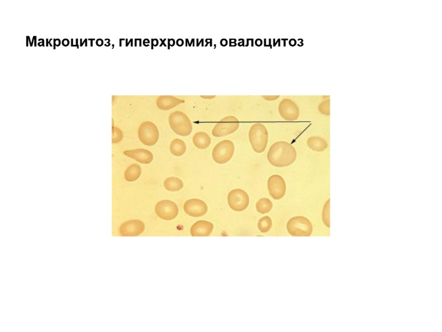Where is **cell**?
I'll use <instances>...</instances> for the list:
<instances>
[{
  "label": "cell",
  "instance_id": "1",
  "mask_svg": "<svg viewBox=\"0 0 442 332\" xmlns=\"http://www.w3.org/2000/svg\"><path fill=\"white\" fill-rule=\"evenodd\" d=\"M297 158L296 149L285 141L274 144L267 154V160L273 166L278 168L290 166L296 161Z\"/></svg>",
  "mask_w": 442,
  "mask_h": 332
},
{
  "label": "cell",
  "instance_id": "2",
  "mask_svg": "<svg viewBox=\"0 0 442 332\" xmlns=\"http://www.w3.org/2000/svg\"><path fill=\"white\" fill-rule=\"evenodd\" d=\"M269 134L262 124H254L249 131V139L254 151L261 154L265 151L268 143Z\"/></svg>",
  "mask_w": 442,
  "mask_h": 332
},
{
  "label": "cell",
  "instance_id": "3",
  "mask_svg": "<svg viewBox=\"0 0 442 332\" xmlns=\"http://www.w3.org/2000/svg\"><path fill=\"white\" fill-rule=\"evenodd\" d=\"M288 232L292 236H311L313 225L309 219L303 216L294 217L288 221L286 225Z\"/></svg>",
  "mask_w": 442,
  "mask_h": 332
},
{
  "label": "cell",
  "instance_id": "4",
  "mask_svg": "<svg viewBox=\"0 0 442 332\" xmlns=\"http://www.w3.org/2000/svg\"><path fill=\"white\" fill-rule=\"evenodd\" d=\"M169 124L172 130L181 136L190 135L192 130L189 118L182 112L173 113L169 117Z\"/></svg>",
  "mask_w": 442,
  "mask_h": 332
},
{
  "label": "cell",
  "instance_id": "5",
  "mask_svg": "<svg viewBox=\"0 0 442 332\" xmlns=\"http://www.w3.org/2000/svg\"><path fill=\"white\" fill-rule=\"evenodd\" d=\"M235 146L231 140L226 139L218 143L212 151L213 161L220 164L229 162L233 157Z\"/></svg>",
  "mask_w": 442,
  "mask_h": 332
},
{
  "label": "cell",
  "instance_id": "6",
  "mask_svg": "<svg viewBox=\"0 0 442 332\" xmlns=\"http://www.w3.org/2000/svg\"><path fill=\"white\" fill-rule=\"evenodd\" d=\"M228 204L234 211H243L249 207L250 199L247 193L242 189H234L230 192L227 197Z\"/></svg>",
  "mask_w": 442,
  "mask_h": 332
},
{
  "label": "cell",
  "instance_id": "7",
  "mask_svg": "<svg viewBox=\"0 0 442 332\" xmlns=\"http://www.w3.org/2000/svg\"><path fill=\"white\" fill-rule=\"evenodd\" d=\"M238 119L233 116H229L221 120L212 130V135L216 137H224L233 134L239 129Z\"/></svg>",
  "mask_w": 442,
  "mask_h": 332
},
{
  "label": "cell",
  "instance_id": "8",
  "mask_svg": "<svg viewBox=\"0 0 442 332\" xmlns=\"http://www.w3.org/2000/svg\"><path fill=\"white\" fill-rule=\"evenodd\" d=\"M138 137L143 144L152 146L157 144L159 138V130L155 124L145 122L140 126Z\"/></svg>",
  "mask_w": 442,
  "mask_h": 332
},
{
  "label": "cell",
  "instance_id": "9",
  "mask_svg": "<svg viewBox=\"0 0 442 332\" xmlns=\"http://www.w3.org/2000/svg\"><path fill=\"white\" fill-rule=\"evenodd\" d=\"M267 189L270 196L275 200L282 199L286 191V185L284 178L278 175L271 176L267 181Z\"/></svg>",
  "mask_w": 442,
  "mask_h": 332
},
{
  "label": "cell",
  "instance_id": "10",
  "mask_svg": "<svg viewBox=\"0 0 442 332\" xmlns=\"http://www.w3.org/2000/svg\"><path fill=\"white\" fill-rule=\"evenodd\" d=\"M157 215L165 221H171L179 214V208L176 203L169 200L159 202L155 207Z\"/></svg>",
  "mask_w": 442,
  "mask_h": 332
},
{
  "label": "cell",
  "instance_id": "11",
  "mask_svg": "<svg viewBox=\"0 0 442 332\" xmlns=\"http://www.w3.org/2000/svg\"><path fill=\"white\" fill-rule=\"evenodd\" d=\"M279 111L280 116L287 121H296L300 115L298 105L289 99H285L280 102Z\"/></svg>",
  "mask_w": 442,
  "mask_h": 332
},
{
  "label": "cell",
  "instance_id": "12",
  "mask_svg": "<svg viewBox=\"0 0 442 332\" xmlns=\"http://www.w3.org/2000/svg\"><path fill=\"white\" fill-rule=\"evenodd\" d=\"M185 214L192 217H201L205 216L208 210L206 203L199 199H191L184 205Z\"/></svg>",
  "mask_w": 442,
  "mask_h": 332
},
{
  "label": "cell",
  "instance_id": "13",
  "mask_svg": "<svg viewBox=\"0 0 442 332\" xmlns=\"http://www.w3.org/2000/svg\"><path fill=\"white\" fill-rule=\"evenodd\" d=\"M144 229L145 225L143 222L131 220L120 226L119 232L122 236H137L142 234Z\"/></svg>",
  "mask_w": 442,
  "mask_h": 332
},
{
  "label": "cell",
  "instance_id": "14",
  "mask_svg": "<svg viewBox=\"0 0 442 332\" xmlns=\"http://www.w3.org/2000/svg\"><path fill=\"white\" fill-rule=\"evenodd\" d=\"M124 155L135 159L137 162L143 164H149L153 160L152 153L145 149L127 150L124 152Z\"/></svg>",
  "mask_w": 442,
  "mask_h": 332
},
{
  "label": "cell",
  "instance_id": "15",
  "mask_svg": "<svg viewBox=\"0 0 442 332\" xmlns=\"http://www.w3.org/2000/svg\"><path fill=\"white\" fill-rule=\"evenodd\" d=\"M213 224L208 221H200L192 226L190 229L192 236H209L212 233Z\"/></svg>",
  "mask_w": 442,
  "mask_h": 332
},
{
  "label": "cell",
  "instance_id": "16",
  "mask_svg": "<svg viewBox=\"0 0 442 332\" xmlns=\"http://www.w3.org/2000/svg\"><path fill=\"white\" fill-rule=\"evenodd\" d=\"M192 141L194 145L201 150L208 148L211 143L210 136L204 132H199L193 136Z\"/></svg>",
  "mask_w": 442,
  "mask_h": 332
},
{
  "label": "cell",
  "instance_id": "17",
  "mask_svg": "<svg viewBox=\"0 0 442 332\" xmlns=\"http://www.w3.org/2000/svg\"><path fill=\"white\" fill-rule=\"evenodd\" d=\"M307 144L310 149L317 152L324 151L328 147L327 143L325 139L317 136L308 138Z\"/></svg>",
  "mask_w": 442,
  "mask_h": 332
},
{
  "label": "cell",
  "instance_id": "18",
  "mask_svg": "<svg viewBox=\"0 0 442 332\" xmlns=\"http://www.w3.org/2000/svg\"><path fill=\"white\" fill-rule=\"evenodd\" d=\"M142 174V169L138 164H133L126 170L125 174L126 180L128 182L135 181Z\"/></svg>",
  "mask_w": 442,
  "mask_h": 332
},
{
  "label": "cell",
  "instance_id": "19",
  "mask_svg": "<svg viewBox=\"0 0 442 332\" xmlns=\"http://www.w3.org/2000/svg\"><path fill=\"white\" fill-rule=\"evenodd\" d=\"M170 151L174 156H182L186 151V145L182 139L176 138L171 143Z\"/></svg>",
  "mask_w": 442,
  "mask_h": 332
},
{
  "label": "cell",
  "instance_id": "20",
  "mask_svg": "<svg viewBox=\"0 0 442 332\" xmlns=\"http://www.w3.org/2000/svg\"><path fill=\"white\" fill-rule=\"evenodd\" d=\"M164 187L170 192H178L184 187L183 182L180 179L171 177L165 179L164 183Z\"/></svg>",
  "mask_w": 442,
  "mask_h": 332
},
{
  "label": "cell",
  "instance_id": "21",
  "mask_svg": "<svg viewBox=\"0 0 442 332\" xmlns=\"http://www.w3.org/2000/svg\"><path fill=\"white\" fill-rule=\"evenodd\" d=\"M257 211L260 214H268L273 209V204L268 198H263L259 199L256 203Z\"/></svg>",
  "mask_w": 442,
  "mask_h": 332
},
{
  "label": "cell",
  "instance_id": "22",
  "mask_svg": "<svg viewBox=\"0 0 442 332\" xmlns=\"http://www.w3.org/2000/svg\"><path fill=\"white\" fill-rule=\"evenodd\" d=\"M273 222L272 219L268 216L261 218L258 223L259 231L262 233H266L272 228Z\"/></svg>",
  "mask_w": 442,
  "mask_h": 332
},
{
  "label": "cell",
  "instance_id": "23",
  "mask_svg": "<svg viewBox=\"0 0 442 332\" xmlns=\"http://www.w3.org/2000/svg\"><path fill=\"white\" fill-rule=\"evenodd\" d=\"M330 199H329L325 203L323 211V221L328 228H330Z\"/></svg>",
  "mask_w": 442,
  "mask_h": 332
},
{
  "label": "cell",
  "instance_id": "24",
  "mask_svg": "<svg viewBox=\"0 0 442 332\" xmlns=\"http://www.w3.org/2000/svg\"><path fill=\"white\" fill-rule=\"evenodd\" d=\"M123 134L121 131L117 128H113L112 131V143L117 144L122 140Z\"/></svg>",
  "mask_w": 442,
  "mask_h": 332
},
{
  "label": "cell",
  "instance_id": "25",
  "mask_svg": "<svg viewBox=\"0 0 442 332\" xmlns=\"http://www.w3.org/2000/svg\"><path fill=\"white\" fill-rule=\"evenodd\" d=\"M320 111L323 113L324 114L326 115H330V110H329V105L326 104L325 106V103L321 104L319 108Z\"/></svg>",
  "mask_w": 442,
  "mask_h": 332
},
{
  "label": "cell",
  "instance_id": "26",
  "mask_svg": "<svg viewBox=\"0 0 442 332\" xmlns=\"http://www.w3.org/2000/svg\"><path fill=\"white\" fill-rule=\"evenodd\" d=\"M266 101H275L279 96H264L263 97Z\"/></svg>",
  "mask_w": 442,
  "mask_h": 332
}]
</instances>
